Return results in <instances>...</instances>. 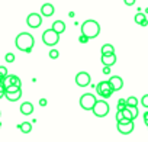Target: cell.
Returning a JSON list of instances; mask_svg holds the SVG:
<instances>
[{
  "label": "cell",
  "instance_id": "d590c367",
  "mask_svg": "<svg viewBox=\"0 0 148 142\" xmlns=\"http://www.w3.org/2000/svg\"><path fill=\"white\" fill-rule=\"evenodd\" d=\"M3 96H5V94H3V93H0V99H2V97H3Z\"/></svg>",
  "mask_w": 148,
  "mask_h": 142
},
{
  "label": "cell",
  "instance_id": "5bb4252c",
  "mask_svg": "<svg viewBox=\"0 0 148 142\" xmlns=\"http://www.w3.org/2000/svg\"><path fill=\"white\" fill-rule=\"evenodd\" d=\"M102 64L103 65H108V67H112V65H115V62H116V55L115 54H110V55H102Z\"/></svg>",
  "mask_w": 148,
  "mask_h": 142
},
{
  "label": "cell",
  "instance_id": "d4e9b609",
  "mask_svg": "<svg viewBox=\"0 0 148 142\" xmlns=\"http://www.w3.org/2000/svg\"><path fill=\"white\" fill-rule=\"evenodd\" d=\"M5 59H6V62H13V61H15V54L8 52V54H6V57H5Z\"/></svg>",
  "mask_w": 148,
  "mask_h": 142
},
{
  "label": "cell",
  "instance_id": "ac0fdd59",
  "mask_svg": "<svg viewBox=\"0 0 148 142\" xmlns=\"http://www.w3.org/2000/svg\"><path fill=\"white\" fill-rule=\"evenodd\" d=\"M19 129H21L22 133H29V132L32 130V123H31V122H22V123L19 125Z\"/></svg>",
  "mask_w": 148,
  "mask_h": 142
},
{
  "label": "cell",
  "instance_id": "e575fe53",
  "mask_svg": "<svg viewBox=\"0 0 148 142\" xmlns=\"http://www.w3.org/2000/svg\"><path fill=\"white\" fill-rule=\"evenodd\" d=\"M141 26H148V19H145L144 22H142V25Z\"/></svg>",
  "mask_w": 148,
  "mask_h": 142
},
{
  "label": "cell",
  "instance_id": "f546056e",
  "mask_svg": "<svg viewBox=\"0 0 148 142\" xmlns=\"http://www.w3.org/2000/svg\"><path fill=\"white\" fill-rule=\"evenodd\" d=\"M121 120H123V115H122V110H118V113H116V122H121Z\"/></svg>",
  "mask_w": 148,
  "mask_h": 142
},
{
  "label": "cell",
  "instance_id": "44dd1931",
  "mask_svg": "<svg viewBox=\"0 0 148 142\" xmlns=\"http://www.w3.org/2000/svg\"><path fill=\"white\" fill-rule=\"evenodd\" d=\"M147 18H145V15L144 13H136L135 15V18H134V20H135V23L136 25H142V22L145 20Z\"/></svg>",
  "mask_w": 148,
  "mask_h": 142
},
{
  "label": "cell",
  "instance_id": "9c48e42d",
  "mask_svg": "<svg viewBox=\"0 0 148 142\" xmlns=\"http://www.w3.org/2000/svg\"><path fill=\"white\" fill-rule=\"evenodd\" d=\"M26 25L29 28H34V29L39 28L42 25V16L39 13H29L26 18Z\"/></svg>",
  "mask_w": 148,
  "mask_h": 142
},
{
  "label": "cell",
  "instance_id": "7402d4cb",
  "mask_svg": "<svg viewBox=\"0 0 148 142\" xmlns=\"http://www.w3.org/2000/svg\"><path fill=\"white\" fill-rule=\"evenodd\" d=\"M6 76H9L8 68H6V67H3V65H0V80H3Z\"/></svg>",
  "mask_w": 148,
  "mask_h": 142
},
{
  "label": "cell",
  "instance_id": "d6a6232c",
  "mask_svg": "<svg viewBox=\"0 0 148 142\" xmlns=\"http://www.w3.org/2000/svg\"><path fill=\"white\" fill-rule=\"evenodd\" d=\"M144 123L148 126V112H145V113H144Z\"/></svg>",
  "mask_w": 148,
  "mask_h": 142
},
{
  "label": "cell",
  "instance_id": "7a4b0ae2",
  "mask_svg": "<svg viewBox=\"0 0 148 142\" xmlns=\"http://www.w3.org/2000/svg\"><path fill=\"white\" fill-rule=\"evenodd\" d=\"M100 33V25L93 20V19H89L86 22H83L82 25V35L87 36L89 39H93V38H97Z\"/></svg>",
  "mask_w": 148,
  "mask_h": 142
},
{
  "label": "cell",
  "instance_id": "52a82bcc",
  "mask_svg": "<svg viewBox=\"0 0 148 142\" xmlns=\"http://www.w3.org/2000/svg\"><path fill=\"white\" fill-rule=\"evenodd\" d=\"M116 129L122 135H129V133L134 132L135 123H134V120H121V122L116 123Z\"/></svg>",
  "mask_w": 148,
  "mask_h": 142
},
{
  "label": "cell",
  "instance_id": "1f68e13d",
  "mask_svg": "<svg viewBox=\"0 0 148 142\" xmlns=\"http://www.w3.org/2000/svg\"><path fill=\"white\" fill-rule=\"evenodd\" d=\"M103 74H106V76H108V74H110V67H108V65H105V67H103Z\"/></svg>",
  "mask_w": 148,
  "mask_h": 142
},
{
  "label": "cell",
  "instance_id": "8fae6325",
  "mask_svg": "<svg viewBox=\"0 0 148 142\" xmlns=\"http://www.w3.org/2000/svg\"><path fill=\"white\" fill-rule=\"evenodd\" d=\"M109 83H110V87H112L113 93L122 90V87H123V80H122V77H119V76H112V77L109 79Z\"/></svg>",
  "mask_w": 148,
  "mask_h": 142
},
{
  "label": "cell",
  "instance_id": "8d00e7d4",
  "mask_svg": "<svg viewBox=\"0 0 148 142\" xmlns=\"http://www.w3.org/2000/svg\"><path fill=\"white\" fill-rule=\"evenodd\" d=\"M0 128H2V122H0Z\"/></svg>",
  "mask_w": 148,
  "mask_h": 142
},
{
  "label": "cell",
  "instance_id": "836d02e7",
  "mask_svg": "<svg viewBox=\"0 0 148 142\" xmlns=\"http://www.w3.org/2000/svg\"><path fill=\"white\" fill-rule=\"evenodd\" d=\"M47 103H48V102H47L45 99H41V100H39V104H41L42 107H45V106H47Z\"/></svg>",
  "mask_w": 148,
  "mask_h": 142
},
{
  "label": "cell",
  "instance_id": "4fadbf2b",
  "mask_svg": "<svg viewBox=\"0 0 148 142\" xmlns=\"http://www.w3.org/2000/svg\"><path fill=\"white\" fill-rule=\"evenodd\" d=\"M21 113L25 115V116L32 115V113H34V104L29 103V102H23V103L21 104Z\"/></svg>",
  "mask_w": 148,
  "mask_h": 142
},
{
  "label": "cell",
  "instance_id": "ba28073f",
  "mask_svg": "<svg viewBox=\"0 0 148 142\" xmlns=\"http://www.w3.org/2000/svg\"><path fill=\"white\" fill-rule=\"evenodd\" d=\"M92 81V77L87 71H80V73L76 76V84L79 87H87Z\"/></svg>",
  "mask_w": 148,
  "mask_h": 142
},
{
  "label": "cell",
  "instance_id": "277c9868",
  "mask_svg": "<svg viewBox=\"0 0 148 142\" xmlns=\"http://www.w3.org/2000/svg\"><path fill=\"white\" fill-rule=\"evenodd\" d=\"M92 112H93V115L96 117H105V116H108V113H109V104H108V102L105 99L97 100L96 104H95V107L92 109Z\"/></svg>",
  "mask_w": 148,
  "mask_h": 142
},
{
  "label": "cell",
  "instance_id": "83f0119b",
  "mask_svg": "<svg viewBox=\"0 0 148 142\" xmlns=\"http://www.w3.org/2000/svg\"><path fill=\"white\" fill-rule=\"evenodd\" d=\"M89 41H90V39H89L87 36H84V35H80V36H79V42H80V44H87Z\"/></svg>",
  "mask_w": 148,
  "mask_h": 142
},
{
  "label": "cell",
  "instance_id": "4316f807",
  "mask_svg": "<svg viewBox=\"0 0 148 142\" xmlns=\"http://www.w3.org/2000/svg\"><path fill=\"white\" fill-rule=\"evenodd\" d=\"M18 90H21V87H18V86H9V87H6V93L18 91Z\"/></svg>",
  "mask_w": 148,
  "mask_h": 142
},
{
  "label": "cell",
  "instance_id": "74e56055",
  "mask_svg": "<svg viewBox=\"0 0 148 142\" xmlns=\"http://www.w3.org/2000/svg\"><path fill=\"white\" fill-rule=\"evenodd\" d=\"M0 115H2V112H0Z\"/></svg>",
  "mask_w": 148,
  "mask_h": 142
},
{
  "label": "cell",
  "instance_id": "2e32d148",
  "mask_svg": "<svg viewBox=\"0 0 148 142\" xmlns=\"http://www.w3.org/2000/svg\"><path fill=\"white\" fill-rule=\"evenodd\" d=\"M5 97H6L9 102H18V100L22 97V90L12 91V93H5Z\"/></svg>",
  "mask_w": 148,
  "mask_h": 142
},
{
  "label": "cell",
  "instance_id": "e0dca14e",
  "mask_svg": "<svg viewBox=\"0 0 148 142\" xmlns=\"http://www.w3.org/2000/svg\"><path fill=\"white\" fill-rule=\"evenodd\" d=\"M100 52H102V55H110V54H115V48L110 44H105V45H102Z\"/></svg>",
  "mask_w": 148,
  "mask_h": 142
},
{
  "label": "cell",
  "instance_id": "484cf974",
  "mask_svg": "<svg viewBox=\"0 0 148 142\" xmlns=\"http://www.w3.org/2000/svg\"><path fill=\"white\" fill-rule=\"evenodd\" d=\"M141 104H142L145 109H148V94H144V96H142V99H141Z\"/></svg>",
  "mask_w": 148,
  "mask_h": 142
},
{
  "label": "cell",
  "instance_id": "7c38bea8",
  "mask_svg": "<svg viewBox=\"0 0 148 142\" xmlns=\"http://www.w3.org/2000/svg\"><path fill=\"white\" fill-rule=\"evenodd\" d=\"M54 12H55V9H54V6H52L51 3H44V5L41 6V16L49 18V16L54 15Z\"/></svg>",
  "mask_w": 148,
  "mask_h": 142
},
{
  "label": "cell",
  "instance_id": "cb8c5ba5",
  "mask_svg": "<svg viewBox=\"0 0 148 142\" xmlns=\"http://www.w3.org/2000/svg\"><path fill=\"white\" fill-rule=\"evenodd\" d=\"M58 57H60V52H58L57 49H54V48H52V49L49 51V58H52V59H57Z\"/></svg>",
  "mask_w": 148,
  "mask_h": 142
},
{
  "label": "cell",
  "instance_id": "30bf717a",
  "mask_svg": "<svg viewBox=\"0 0 148 142\" xmlns=\"http://www.w3.org/2000/svg\"><path fill=\"white\" fill-rule=\"evenodd\" d=\"M2 83L5 84V87H9V86H18V87H21V86H22L21 79H19L18 76H13V74L6 76V77L2 80Z\"/></svg>",
  "mask_w": 148,
  "mask_h": 142
},
{
  "label": "cell",
  "instance_id": "9a60e30c",
  "mask_svg": "<svg viewBox=\"0 0 148 142\" xmlns=\"http://www.w3.org/2000/svg\"><path fill=\"white\" fill-rule=\"evenodd\" d=\"M51 29H54L58 35H61V33H64V32H65V23H64L62 20H55V22L52 23Z\"/></svg>",
  "mask_w": 148,
  "mask_h": 142
},
{
  "label": "cell",
  "instance_id": "f35d334b",
  "mask_svg": "<svg viewBox=\"0 0 148 142\" xmlns=\"http://www.w3.org/2000/svg\"><path fill=\"white\" fill-rule=\"evenodd\" d=\"M0 81H2V80H0Z\"/></svg>",
  "mask_w": 148,
  "mask_h": 142
},
{
  "label": "cell",
  "instance_id": "6da1fadb",
  "mask_svg": "<svg viewBox=\"0 0 148 142\" xmlns=\"http://www.w3.org/2000/svg\"><path fill=\"white\" fill-rule=\"evenodd\" d=\"M15 44H16V48H18L19 51L29 54V52H32V48H34V45H35V39H34V36H32L31 33H28V32H21V33L16 36Z\"/></svg>",
  "mask_w": 148,
  "mask_h": 142
},
{
  "label": "cell",
  "instance_id": "603a6c76",
  "mask_svg": "<svg viewBox=\"0 0 148 142\" xmlns=\"http://www.w3.org/2000/svg\"><path fill=\"white\" fill-rule=\"evenodd\" d=\"M126 107V99H119L118 100V110H123Z\"/></svg>",
  "mask_w": 148,
  "mask_h": 142
},
{
  "label": "cell",
  "instance_id": "f1b7e54d",
  "mask_svg": "<svg viewBox=\"0 0 148 142\" xmlns=\"http://www.w3.org/2000/svg\"><path fill=\"white\" fill-rule=\"evenodd\" d=\"M126 107H128V106H126ZM129 110L132 112L134 119H136V116H138V107H136V106H134V107H129Z\"/></svg>",
  "mask_w": 148,
  "mask_h": 142
},
{
  "label": "cell",
  "instance_id": "ffe728a7",
  "mask_svg": "<svg viewBox=\"0 0 148 142\" xmlns=\"http://www.w3.org/2000/svg\"><path fill=\"white\" fill-rule=\"evenodd\" d=\"M126 106L128 107H134V106H138V99L135 96H129L126 99Z\"/></svg>",
  "mask_w": 148,
  "mask_h": 142
},
{
  "label": "cell",
  "instance_id": "4dcf8cb0",
  "mask_svg": "<svg viewBox=\"0 0 148 142\" xmlns=\"http://www.w3.org/2000/svg\"><path fill=\"white\" fill-rule=\"evenodd\" d=\"M135 2H136V0H123V3H125L126 6H134Z\"/></svg>",
  "mask_w": 148,
  "mask_h": 142
},
{
  "label": "cell",
  "instance_id": "5b68a950",
  "mask_svg": "<svg viewBox=\"0 0 148 142\" xmlns=\"http://www.w3.org/2000/svg\"><path fill=\"white\" fill-rule=\"evenodd\" d=\"M96 96L95 94H92V93H84V94H82V97H80V106H82V109H84V110H92L93 107H95V104H96Z\"/></svg>",
  "mask_w": 148,
  "mask_h": 142
},
{
  "label": "cell",
  "instance_id": "3957f363",
  "mask_svg": "<svg viewBox=\"0 0 148 142\" xmlns=\"http://www.w3.org/2000/svg\"><path fill=\"white\" fill-rule=\"evenodd\" d=\"M42 42L48 46H55L58 42H60V35L54 31V29H47L44 33H42Z\"/></svg>",
  "mask_w": 148,
  "mask_h": 142
},
{
  "label": "cell",
  "instance_id": "8992f818",
  "mask_svg": "<svg viewBox=\"0 0 148 142\" xmlns=\"http://www.w3.org/2000/svg\"><path fill=\"white\" fill-rule=\"evenodd\" d=\"M96 93L102 97V99H109L112 94H113V90L110 87V83L109 81H100L97 86H96Z\"/></svg>",
  "mask_w": 148,
  "mask_h": 142
},
{
  "label": "cell",
  "instance_id": "d6986e66",
  "mask_svg": "<svg viewBox=\"0 0 148 142\" xmlns=\"http://www.w3.org/2000/svg\"><path fill=\"white\" fill-rule=\"evenodd\" d=\"M122 115H123V120H135L134 116H132V112L129 110V107H125L122 110Z\"/></svg>",
  "mask_w": 148,
  "mask_h": 142
}]
</instances>
